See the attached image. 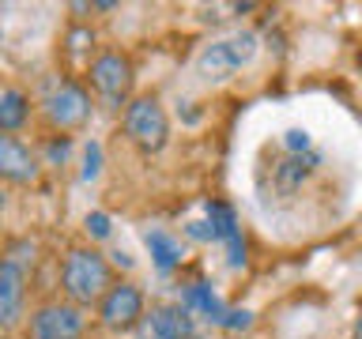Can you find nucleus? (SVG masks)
<instances>
[{"instance_id":"obj_9","label":"nucleus","mask_w":362,"mask_h":339,"mask_svg":"<svg viewBox=\"0 0 362 339\" xmlns=\"http://www.w3.org/2000/svg\"><path fill=\"white\" fill-rule=\"evenodd\" d=\"M136 332L140 339H197V324H192V309L181 302H155L147 305V316Z\"/></svg>"},{"instance_id":"obj_11","label":"nucleus","mask_w":362,"mask_h":339,"mask_svg":"<svg viewBox=\"0 0 362 339\" xmlns=\"http://www.w3.org/2000/svg\"><path fill=\"white\" fill-rule=\"evenodd\" d=\"M0 174L8 185H34L42 177V158L19 136H0Z\"/></svg>"},{"instance_id":"obj_13","label":"nucleus","mask_w":362,"mask_h":339,"mask_svg":"<svg viewBox=\"0 0 362 339\" xmlns=\"http://www.w3.org/2000/svg\"><path fill=\"white\" fill-rule=\"evenodd\" d=\"M144 242H147V249H151V256H155V268L163 271H174L177 264H181V242H174L166 230H147L144 234Z\"/></svg>"},{"instance_id":"obj_8","label":"nucleus","mask_w":362,"mask_h":339,"mask_svg":"<svg viewBox=\"0 0 362 339\" xmlns=\"http://www.w3.org/2000/svg\"><path fill=\"white\" fill-rule=\"evenodd\" d=\"M87 316L72 302H49L30 316V335L34 339H83Z\"/></svg>"},{"instance_id":"obj_18","label":"nucleus","mask_w":362,"mask_h":339,"mask_svg":"<svg viewBox=\"0 0 362 339\" xmlns=\"http://www.w3.org/2000/svg\"><path fill=\"white\" fill-rule=\"evenodd\" d=\"M223 324H226V328H245V324H249V313H245V309H242V313L234 309V313L223 316Z\"/></svg>"},{"instance_id":"obj_6","label":"nucleus","mask_w":362,"mask_h":339,"mask_svg":"<svg viewBox=\"0 0 362 339\" xmlns=\"http://www.w3.org/2000/svg\"><path fill=\"white\" fill-rule=\"evenodd\" d=\"M95 309H98V324L106 328V332H136L147 316V298L136 282L117 279Z\"/></svg>"},{"instance_id":"obj_19","label":"nucleus","mask_w":362,"mask_h":339,"mask_svg":"<svg viewBox=\"0 0 362 339\" xmlns=\"http://www.w3.org/2000/svg\"><path fill=\"white\" fill-rule=\"evenodd\" d=\"M355 64H358V72H362V45H358V53H355Z\"/></svg>"},{"instance_id":"obj_1","label":"nucleus","mask_w":362,"mask_h":339,"mask_svg":"<svg viewBox=\"0 0 362 339\" xmlns=\"http://www.w3.org/2000/svg\"><path fill=\"white\" fill-rule=\"evenodd\" d=\"M113 287V271H110V260L90 245H76L68 249L64 260H61V294L64 302L79 305H98L106 298V290Z\"/></svg>"},{"instance_id":"obj_20","label":"nucleus","mask_w":362,"mask_h":339,"mask_svg":"<svg viewBox=\"0 0 362 339\" xmlns=\"http://www.w3.org/2000/svg\"><path fill=\"white\" fill-rule=\"evenodd\" d=\"M355 339H362V321H358V328H355Z\"/></svg>"},{"instance_id":"obj_14","label":"nucleus","mask_w":362,"mask_h":339,"mask_svg":"<svg viewBox=\"0 0 362 339\" xmlns=\"http://www.w3.org/2000/svg\"><path fill=\"white\" fill-rule=\"evenodd\" d=\"M181 305H185V309H200V313L208 316V321H215V324H223V316H226L223 302L208 290V282H189L185 294H181Z\"/></svg>"},{"instance_id":"obj_12","label":"nucleus","mask_w":362,"mask_h":339,"mask_svg":"<svg viewBox=\"0 0 362 339\" xmlns=\"http://www.w3.org/2000/svg\"><path fill=\"white\" fill-rule=\"evenodd\" d=\"M30 121V95L23 87H4L0 90V129L4 136H16Z\"/></svg>"},{"instance_id":"obj_7","label":"nucleus","mask_w":362,"mask_h":339,"mask_svg":"<svg viewBox=\"0 0 362 339\" xmlns=\"http://www.w3.org/2000/svg\"><path fill=\"white\" fill-rule=\"evenodd\" d=\"M42 113H45V124L61 136L83 129L90 121V90L83 83H76V79H64V83L45 98Z\"/></svg>"},{"instance_id":"obj_15","label":"nucleus","mask_w":362,"mask_h":339,"mask_svg":"<svg viewBox=\"0 0 362 339\" xmlns=\"http://www.w3.org/2000/svg\"><path fill=\"white\" fill-rule=\"evenodd\" d=\"M208 215H211V237L230 242V237L238 234V219H234V211L226 208V203H208Z\"/></svg>"},{"instance_id":"obj_5","label":"nucleus","mask_w":362,"mask_h":339,"mask_svg":"<svg viewBox=\"0 0 362 339\" xmlns=\"http://www.w3.org/2000/svg\"><path fill=\"white\" fill-rule=\"evenodd\" d=\"M253 56H257V34L238 30V34H226V38L204 45V53L197 56V72L204 79H211V83H219V79H230L234 72H242Z\"/></svg>"},{"instance_id":"obj_2","label":"nucleus","mask_w":362,"mask_h":339,"mask_svg":"<svg viewBox=\"0 0 362 339\" xmlns=\"http://www.w3.org/2000/svg\"><path fill=\"white\" fill-rule=\"evenodd\" d=\"M121 132L140 155H158L170 143V117L155 95H140L121 113Z\"/></svg>"},{"instance_id":"obj_17","label":"nucleus","mask_w":362,"mask_h":339,"mask_svg":"<svg viewBox=\"0 0 362 339\" xmlns=\"http://www.w3.org/2000/svg\"><path fill=\"white\" fill-rule=\"evenodd\" d=\"M87 234H90V237H106V234H110V219H106L102 211L87 215Z\"/></svg>"},{"instance_id":"obj_3","label":"nucleus","mask_w":362,"mask_h":339,"mask_svg":"<svg viewBox=\"0 0 362 339\" xmlns=\"http://www.w3.org/2000/svg\"><path fill=\"white\" fill-rule=\"evenodd\" d=\"M34 253H38V249H34L30 242H8L4 264H0V324L4 328H16L19 316H23Z\"/></svg>"},{"instance_id":"obj_4","label":"nucleus","mask_w":362,"mask_h":339,"mask_svg":"<svg viewBox=\"0 0 362 339\" xmlns=\"http://www.w3.org/2000/svg\"><path fill=\"white\" fill-rule=\"evenodd\" d=\"M87 79H90V90L98 95V102L106 109H129L132 102V83H136V68L124 53L117 49H106L98 53L95 61L87 64Z\"/></svg>"},{"instance_id":"obj_16","label":"nucleus","mask_w":362,"mask_h":339,"mask_svg":"<svg viewBox=\"0 0 362 339\" xmlns=\"http://www.w3.org/2000/svg\"><path fill=\"white\" fill-rule=\"evenodd\" d=\"M98 170H102V147H98V143H87V166H83V181L98 177Z\"/></svg>"},{"instance_id":"obj_10","label":"nucleus","mask_w":362,"mask_h":339,"mask_svg":"<svg viewBox=\"0 0 362 339\" xmlns=\"http://www.w3.org/2000/svg\"><path fill=\"white\" fill-rule=\"evenodd\" d=\"M321 162H325L321 151H287L276 166H272V185H276V192L283 200L298 196V192L317 177Z\"/></svg>"}]
</instances>
